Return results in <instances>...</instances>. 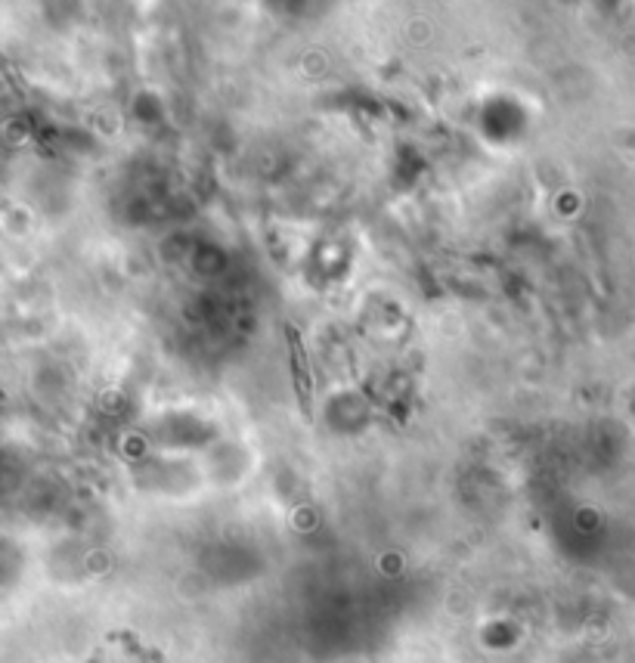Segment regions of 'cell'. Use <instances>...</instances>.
<instances>
[{"label":"cell","instance_id":"1","mask_svg":"<svg viewBox=\"0 0 635 663\" xmlns=\"http://www.w3.org/2000/svg\"><path fill=\"white\" fill-rule=\"evenodd\" d=\"M285 344H289V366H292V375H295V391H298L301 409L310 416L313 413V378H310V366H307L301 332L292 323L285 326Z\"/></svg>","mask_w":635,"mask_h":663}]
</instances>
